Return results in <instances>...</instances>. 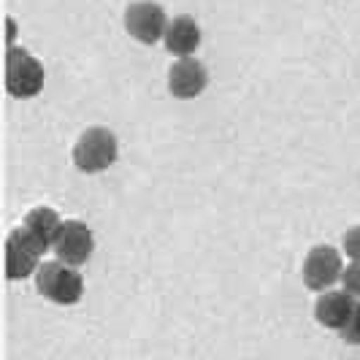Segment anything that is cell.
Returning a JSON list of instances; mask_svg holds the SVG:
<instances>
[{
    "instance_id": "9",
    "label": "cell",
    "mask_w": 360,
    "mask_h": 360,
    "mask_svg": "<svg viewBox=\"0 0 360 360\" xmlns=\"http://www.w3.org/2000/svg\"><path fill=\"white\" fill-rule=\"evenodd\" d=\"M355 301L347 290H328L317 298L314 304V317L323 328H330V330H339L342 333L347 323L352 320V311H355Z\"/></svg>"
},
{
    "instance_id": "7",
    "label": "cell",
    "mask_w": 360,
    "mask_h": 360,
    "mask_svg": "<svg viewBox=\"0 0 360 360\" xmlns=\"http://www.w3.org/2000/svg\"><path fill=\"white\" fill-rule=\"evenodd\" d=\"M209 84V73L195 57H179L168 71V90L179 101H193Z\"/></svg>"
},
{
    "instance_id": "3",
    "label": "cell",
    "mask_w": 360,
    "mask_h": 360,
    "mask_svg": "<svg viewBox=\"0 0 360 360\" xmlns=\"http://www.w3.org/2000/svg\"><path fill=\"white\" fill-rule=\"evenodd\" d=\"M6 90L19 101L36 98L44 90V65L27 49L11 46L6 54Z\"/></svg>"
},
{
    "instance_id": "2",
    "label": "cell",
    "mask_w": 360,
    "mask_h": 360,
    "mask_svg": "<svg viewBox=\"0 0 360 360\" xmlns=\"http://www.w3.org/2000/svg\"><path fill=\"white\" fill-rule=\"evenodd\" d=\"M117 155H120L117 136L108 127H87L73 144V162L84 174L106 171L108 165L117 162Z\"/></svg>"
},
{
    "instance_id": "13",
    "label": "cell",
    "mask_w": 360,
    "mask_h": 360,
    "mask_svg": "<svg viewBox=\"0 0 360 360\" xmlns=\"http://www.w3.org/2000/svg\"><path fill=\"white\" fill-rule=\"evenodd\" d=\"M344 252L349 255L355 263H360V225H355V228H349L347 233H344Z\"/></svg>"
},
{
    "instance_id": "12",
    "label": "cell",
    "mask_w": 360,
    "mask_h": 360,
    "mask_svg": "<svg viewBox=\"0 0 360 360\" xmlns=\"http://www.w3.org/2000/svg\"><path fill=\"white\" fill-rule=\"evenodd\" d=\"M342 285H344V290L352 295V298H360V263H355V260H352V263L344 269Z\"/></svg>"
},
{
    "instance_id": "10",
    "label": "cell",
    "mask_w": 360,
    "mask_h": 360,
    "mask_svg": "<svg viewBox=\"0 0 360 360\" xmlns=\"http://www.w3.org/2000/svg\"><path fill=\"white\" fill-rule=\"evenodd\" d=\"M60 228H63V219H60V214L54 212L52 206H36V209H30V212L25 214V219H22L25 236L36 244L41 252L52 250Z\"/></svg>"
},
{
    "instance_id": "6",
    "label": "cell",
    "mask_w": 360,
    "mask_h": 360,
    "mask_svg": "<svg viewBox=\"0 0 360 360\" xmlns=\"http://www.w3.org/2000/svg\"><path fill=\"white\" fill-rule=\"evenodd\" d=\"M52 250L57 255V260H63L65 266L76 269V266H82V263L90 260L92 250H95V236H92V231L84 222L68 219V222H63L60 233L54 238Z\"/></svg>"
},
{
    "instance_id": "14",
    "label": "cell",
    "mask_w": 360,
    "mask_h": 360,
    "mask_svg": "<svg viewBox=\"0 0 360 360\" xmlns=\"http://www.w3.org/2000/svg\"><path fill=\"white\" fill-rule=\"evenodd\" d=\"M342 339L347 344H355V347H360V304L355 307V311H352V320L347 323V328L342 330Z\"/></svg>"
},
{
    "instance_id": "8",
    "label": "cell",
    "mask_w": 360,
    "mask_h": 360,
    "mask_svg": "<svg viewBox=\"0 0 360 360\" xmlns=\"http://www.w3.org/2000/svg\"><path fill=\"white\" fill-rule=\"evenodd\" d=\"M41 255L44 252L25 236V231L17 228L6 241V276L11 282L30 276L33 271H38V257Z\"/></svg>"
},
{
    "instance_id": "4",
    "label": "cell",
    "mask_w": 360,
    "mask_h": 360,
    "mask_svg": "<svg viewBox=\"0 0 360 360\" xmlns=\"http://www.w3.org/2000/svg\"><path fill=\"white\" fill-rule=\"evenodd\" d=\"M125 27L136 41H141V44H158L160 38H165L168 17H165L162 6H158V3H152V0H136V3L127 6Z\"/></svg>"
},
{
    "instance_id": "5",
    "label": "cell",
    "mask_w": 360,
    "mask_h": 360,
    "mask_svg": "<svg viewBox=\"0 0 360 360\" xmlns=\"http://www.w3.org/2000/svg\"><path fill=\"white\" fill-rule=\"evenodd\" d=\"M342 255L336 252L333 247L328 244H320L314 250H309L307 260H304V282H307L309 290L314 292H325L330 285L342 282Z\"/></svg>"
},
{
    "instance_id": "1",
    "label": "cell",
    "mask_w": 360,
    "mask_h": 360,
    "mask_svg": "<svg viewBox=\"0 0 360 360\" xmlns=\"http://www.w3.org/2000/svg\"><path fill=\"white\" fill-rule=\"evenodd\" d=\"M36 290L52 304L73 307L76 301H82L84 279L73 266H65L63 260H46L36 271Z\"/></svg>"
},
{
    "instance_id": "11",
    "label": "cell",
    "mask_w": 360,
    "mask_h": 360,
    "mask_svg": "<svg viewBox=\"0 0 360 360\" xmlns=\"http://www.w3.org/2000/svg\"><path fill=\"white\" fill-rule=\"evenodd\" d=\"M165 49L176 57H190L200 46V27L198 22L187 14L174 17L168 22V30H165Z\"/></svg>"
}]
</instances>
